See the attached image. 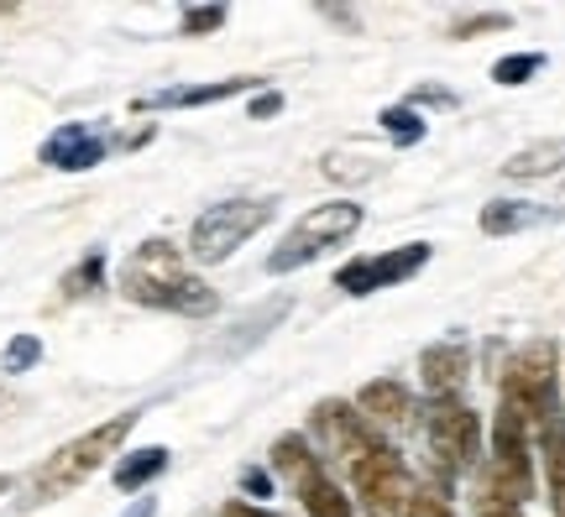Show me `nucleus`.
<instances>
[{"label":"nucleus","mask_w":565,"mask_h":517,"mask_svg":"<svg viewBox=\"0 0 565 517\" xmlns=\"http://www.w3.org/2000/svg\"><path fill=\"white\" fill-rule=\"evenodd\" d=\"M242 486L252 492V497H267V492H273V481H267V471H246Z\"/></svg>","instance_id":"c756f323"},{"label":"nucleus","mask_w":565,"mask_h":517,"mask_svg":"<svg viewBox=\"0 0 565 517\" xmlns=\"http://www.w3.org/2000/svg\"><path fill=\"white\" fill-rule=\"evenodd\" d=\"M121 293L141 309H168V314H183V319H204L221 309V293L200 282L189 267H183L179 246L168 240H147L137 246L121 267Z\"/></svg>","instance_id":"f257e3e1"},{"label":"nucleus","mask_w":565,"mask_h":517,"mask_svg":"<svg viewBox=\"0 0 565 517\" xmlns=\"http://www.w3.org/2000/svg\"><path fill=\"white\" fill-rule=\"evenodd\" d=\"M477 517H524V507L498 497V492H487V486H477Z\"/></svg>","instance_id":"cd10ccee"},{"label":"nucleus","mask_w":565,"mask_h":517,"mask_svg":"<svg viewBox=\"0 0 565 517\" xmlns=\"http://www.w3.org/2000/svg\"><path fill=\"white\" fill-rule=\"evenodd\" d=\"M273 471L294 481V492H299V502H303V513L309 517H356L351 497H345L341 486L320 471V455L309 450V439L303 434H282L278 444H273Z\"/></svg>","instance_id":"0eeeda50"},{"label":"nucleus","mask_w":565,"mask_h":517,"mask_svg":"<svg viewBox=\"0 0 565 517\" xmlns=\"http://www.w3.org/2000/svg\"><path fill=\"white\" fill-rule=\"evenodd\" d=\"M540 68H545V53H508V58L492 63V79L503 84V89H519V84H529Z\"/></svg>","instance_id":"4be33fe9"},{"label":"nucleus","mask_w":565,"mask_h":517,"mask_svg":"<svg viewBox=\"0 0 565 517\" xmlns=\"http://www.w3.org/2000/svg\"><path fill=\"white\" fill-rule=\"evenodd\" d=\"M555 381H561L555 340H529L524 351H513V360L503 366V408H513L534 434H545L550 423L565 413L561 398H555Z\"/></svg>","instance_id":"7ed1b4c3"},{"label":"nucleus","mask_w":565,"mask_h":517,"mask_svg":"<svg viewBox=\"0 0 565 517\" xmlns=\"http://www.w3.org/2000/svg\"><path fill=\"white\" fill-rule=\"evenodd\" d=\"M6 492H11V476H0V497H6Z\"/></svg>","instance_id":"473e14b6"},{"label":"nucleus","mask_w":565,"mask_h":517,"mask_svg":"<svg viewBox=\"0 0 565 517\" xmlns=\"http://www.w3.org/2000/svg\"><path fill=\"white\" fill-rule=\"evenodd\" d=\"M221 517H273V513H263V507H246V502H225Z\"/></svg>","instance_id":"7c9ffc66"},{"label":"nucleus","mask_w":565,"mask_h":517,"mask_svg":"<svg viewBox=\"0 0 565 517\" xmlns=\"http://www.w3.org/2000/svg\"><path fill=\"white\" fill-rule=\"evenodd\" d=\"M100 278H105V251H89V257L63 278V299H84L89 288H100Z\"/></svg>","instance_id":"5701e85b"},{"label":"nucleus","mask_w":565,"mask_h":517,"mask_svg":"<svg viewBox=\"0 0 565 517\" xmlns=\"http://www.w3.org/2000/svg\"><path fill=\"white\" fill-rule=\"evenodd\" d=\"M42 360V340L38 335H17L6 345V371H32Z\"/></svg>","instance_id":"bb28decb"},{"label":"nucleus","mask_w":565,"mask_h":517,"mask_svg":"<svg viewBox=\"0 0 565 517\" xmlns=\"http://www.w3.org/2000/svg\"><path fill=\"white\" fill-rule=\"evenodd\" d=\"M555 209L545 204H524V200H492L482 209V236H519V230H534V225H550Z\"/></svg>","instance_id":"2eb2a0df"},{"label":"nucleus","mask_w":565,"mask_h":517,"mask_svg":"<svg viewBox=\"0 0 565 517\" xmlns=\"http://www.w3.org/2000/svg\"><path fill=\"white\" fill-rule=\"evenodd\" d=\"M278 215V200H221L210 204L200 219H194V230H189V257L204 261V267H215V261H225L236 246H246V240L263 230L267 219Z\"/></svg>","instance_id":"39448f33"},{"label":"nucleus","mask_w":565,"mask_h":517,"mask_svg":"<svg viewBox=\"0 0 565 517\" xmlns=\"http://www.w3.org/2000/svg\"><path fill=\"white\" fill-rule=\"evenodd\" d=\"M503 26H513L508 11H471V17H461L456 26H450V37L466 42V37H477V32H503Z\"/></svg>","instance_id":"393cba45"},{"label":"nucleus","mask_w":565,"mask_h":517,"mask_svg":"<svg viewBox=\"0 0 565 517\" xmlns=\"http://www.w3.org/2000/svg\"><path fill=\"white\" fill-rule=\"evenodd\" d=\"M137 418H141V408L116 413V418H105V423H95L89 434L68 439L63 450H53V455L32 471V481H26V507H38V502H58V497H68L74 486H84V481L95 476L105 460L126 444V434L137 429Z\"/></svg>","instance_id":"f03ea898"},{"label":"nucleus","mask_w":565,"mask_h":517,"mask_svg":"<svg viewBox=\"0 0 565 517\" xmlns=\"http://www.w3.org/2000/svg\"><path fill=\"white\" fill-rule=\"evenodd\" d=\"M315 434H320V444L330 450V455H345V460H362L372 444H377V434L366 429L362 408H351V402H320L315 408Z\"/></svg>","instance_id":"f8f14e48"},{"label":"nucleus","mask_w":565,"mask_h":517,"mask_svg":"<svg viewBox=\"0 0 565 517\" xmlns=\"http://www.w3.org/2000/svg\"><path fill=\"white\" fill-rule=\"evenodd\" d=\"M351 486H356V497H362V507L372 517H393V513H404V502H408V465L404 455L393 450V444H372L362 460H351Z\"/></svg>","instance_id":"1a4fd4ad"},{"label":"nucleus","mask_w":565,"mask_h":517,"mask_svg":"<svg viewBox=\"0 0 565 517\" xmlns=\"http://www.w3.org/2000/svg\"><path fill=\"white\" fill-rule=\"evenodd\" d=\"M404 517H456V507H450V486H440V481L414 486L408 502H404Z\"/></svg>","instance_id":"412c9836"},{"label":"nucleus","mask_w":565,"mask_h":517,"mask_svg":"<svg viewBox=\"0 0 565 517\" xmlns=\"http://www.w3.org/2000/svg\"><path fill=\"white\" fill-rule=\"evenodd\" d=\"M466 345L461 340H435V345H424V356H419V377L424 387L435 392V398H456L461 392V381H466Z\"/></svg>","instance_id":"4468645a"},{"label":"nucleus","mask_w":565,"mask_h":517,"mask_svg":"<svg viewBox=\"0 0 565 517\" xmlns=\"http://www.w3.org/2000/svg\"><path fill=\"white\" fill-rule=\"evenodd\" d=\"M377 120H383V131H387L393 141H398V147H419L424 131H429V126H424V116L414 110V105H387V110H383Z\"/></svg>","instance_id":"aec40b11"},{"label":"nucleus","mask_w":565,"mask_h":517,"mask_svg":"<svg viewBox=\"0 0 565 517\" xmlns=\"http://www.w3.org/2000/svg\"><path fill=\"white\" fill-rule=\"evenodd\" d=\"M105 152H110V137H105L100 126H84V120H68L58 126L53 137L42 141L38 158L47 168H58V173H89V168H100Z\"/></svg>","instance_id":"9b49d317"},{"label":"nucleus","mask_w":565,"mask_h":517,"mask_svg":"<svg viewBox=\"0 0 565 517\" xmlns=\"http://www.w3.org/2000/svg\"><path fill=\"white\" fill-rule=\"evenodd\" d=\"M278 110H282V95H278V89H263V95L252 100V120H267V116H278Z\"/></svg>","instance_id":"c85d7f7f"},{"label":"nucleus","mask_w":565,"mask_h":517,"mask_svg":"<svg viewBox=\"0 0 565 517\" xmlns=\"http://www.w3.org/2000/svg\"><path fill=\"white\" fill-rule=\"evenodd\" d=\"M263 79H221V84H173V89H158V95H141L131 110H194V105H221L236 100L246 89H257Z\"/></svg>","instance_id":"ddd939ff"},{"label":"nucleus","mask_w":565,"mask_h":517,"mask_svg":"<svg viewBox=\"0 0 565 517\" xmlns=\"http://www.w3.org/2000/svg\"><path fill=\"white\" fill-rule=\"evenodd\" d=\"M152 513H158V502H152V497H137V507H126L121 517H152Z\"/></svg>","instance_id":"2f4dec72"},{"label":"nucleus","mask_w":565,"mask_h":517,"mask_svg":"<svg viewBox=\"0 0 565 517\" xmlns=\"http://www.w3.org/2000/svg\"><path fill=\"white\" fill-rule=\"evenodd\" d=\"M168 471V450L162 444H147V450H131V455L116 465V486L121 492H141L147 481H158Z\"/></svg>","instance_id":"a211bd4d"},{"label":"nucleus","mask_w":565,"mask_h":517,"mask_svg":"<svg viewBox=\"0 0 565 517\" xmlns=\"http://www.w3.org/2000/svg\"><path fill=\"white\" fill-rule=\"evenodd\" d=\"M324 173L330 179H341V183H351V179H372L377 173V158H345V152H335V158H324Z\"/></svg>","instance_id":"a878e982"},{"label":"nucleus","mask_w":565,"mask_h":517,"mask_svg":"<svg viewBox=\"0 0 565 517\" xmlns=\"http://www.w3.org/2000/svg\"><path fill=\"white\" fill-rule=\"evenodd\" d=\"M561 168H565V141H534V147H524V152H513L503 162L508 179H550Z\"/></svg>","instance_id":"f3484780"},{"label":"nucleus","mask_w":565,"mask_h":517,"mask_svg":"<svg viewBox=\"0 0 565 517\" xmlns=\"http://www.w3.org/2000/svg\"><path fill=\"white\" fill-rule=\"evenodd\" d=\"M362 219H366V204H356V200H330V204H320V209H309V215L282 236L278 251L267 257V272H273V278H288V272H299L309 261H320L330 246H341V240L356 236Z\"/></svg>","instance_id":"20e7f679"},{"label":"nucleus","mask_w":565,"mask_h":517,"mask_svg":"<svg viewBox=\"0 0 565 517\" xmlns=\"http://www.w3.org/2000/svg\"><path fill=\"white\" fill-rule=\"evenodd\" d=\"M540 444H545V471H550V502H555V517H565V413L550 423L545 434H540Z\"/></svg>","instance_id":"6ab92c4d"},{"label":"nucleus","mask_w":565,"mask_h":517,"mask_svg":"<svg viewBox=\"0 0 565 517\" xmlns=\"http://www.w3.org/2000/svg\"><path fill=\"white\" fill-rule=\"evenodd\" d=\"M424 434H429V450H435L445 476H466V471L482 460V418L471 413L461 398H435L429 402Z\"/></svg>","instance_id":"6e6552de"},{"label":"nucleus","mask_w":565,"mask_h":517,"mask_svg":"<svg viewBox=\"0 0 565 517\" xmlns=\"http://www.w3.org/2000/svg\"><path fill=\"white\" fill-rule=\"evenodd\" d=\"M435 257V246L429 240H408V246H393L383 257H356L345 261L341 272H335V288L351 293V299H366V293H383V288H398L408 282L414 272H424Z\"/></svg>","instance_id":"9d476101"},{"label":"nucleus","mask_w":565,"mask_h":517,"mask_svg":"<svg viewBox=\"0 0 565 517\" xmlns=\"http://www.w3.org/2000/svg\"><path fill=\"white\" fill-rule=\"evenodd\" d=\"M356 408H362V418H377V423H408V418H414V392H408L404 381L377 377L362 387Z\"/></svg>","instance_id":"dca6fc26"},{"label":"nucleus","mask_w":565,"mask_h":517,"mask_svg":"<svg viewBox=\"0 0 565 517\" xmlns=\"http://www.w3.org/2000/svg\"><path fill=\"white\" fill-rule=\"evenodd\" d=\"M225 17H231L225 6H189L179 26H183V37H210V32H221L225 26Z\"/></svg>","instance_id":"b1692460"},{"label":"nucleus","mask_w":565,"mask_h":517,"mask_svg":"<svg viewBox=\"0 0 565 517\" xmlns=\"http://www.w3.org/2000/svg\"><path fill=\"white\" fill-rule=\"evenodd\" d=\"M529 434H534V429H529L524 418L498 402V418H492V455H487L482 486L487 492H498V497H508V502H519V507L534 497V455H529Z\"/></svg>","instance_id":"423d86ee"}]
</instances>
